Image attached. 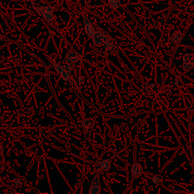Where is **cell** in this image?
Returning <instances> with one entry per match:
<instances>
[{
    "instance_id": "1",
    "label": "cell",
    "mask_w": 194,
    "mask_h": 194,
    "mask_svg": "<svg viewBox=\"0 0 194 194\" xmlns=\"http://www.w3.org/2000/svg\"><path fill=\"white\" fill-rule=\"evenodd\" d=\"M92 39L93 44L96 46H102L103 45H106L108 40H109L107 33L102 32V31H95Z\"/></svg>"
},
{
    "instance_id": "2",
    "label": "cell",
    "mask_w": 194,
    "mask_h": 194,
    "mask_svg": "<svg viewBox=\"0 0 194 194\" xmlns=\"http://www.w3.org/2000/svg\"><path fill=\"white\" fill-rule=\"evenodd\" d=\"M50 62H51V64L53 65V68H55V70L59 74H60V75L61 76V77H62L65 81L71 82V74H70V72H68V71L66 70L65 67L61 66L60 65H59L58 63L55 62V61H54L53 60H52V59L50 60Z\"/></svg>"
},
{
    "instance_id": "3",
    "label": "cell",
    "mask_w": 194,
    "mask_h": 194,
    "mask_svg": "<svg viewBox=\"0 0 194 194\" xmlns=\"http://www.w3.org/2000/svg\"><path fill=\"white\" fill-rule=\"evenodd\" d=\"M40 9V13L39 14L43 15V17L46 20V21L48 24H52L53 21L54 14H53V9L51 6H42L40 8H37Z\"/></svg>"
},
{
    "instance_id": "4",
    "label": "cell",
    "mask_w": 194,
    "mask_h": 194,
    "mask_svg": "<svg viewBox=\"0 0 194 194\" xmlns=\"http://www.w3.org/2000/svg\"><path fill=\"white\" fill-rule=\"evenodd\" d=\"M94 119L90 118V117L84 118L82 121V127H83L85 137L87 139H88L89 135H90L91 131L93 130V127L94 125Z\"/></svg>"
},
{
    "instance_id": "5",
    "label": "cell",
    "mask_w": 194,
    "mask_h": 194,
    "mask_svg": "<svg viewBox=\"0 0 194 194\" xmlns=\"http://www.w3.org/2000/svg\"><path fill=\"white\" fill-rule=\"evenodd\" d=\"M183 63H184V70L185 71L193 68L194 67V52L185 54L183 59Z\"/></svg>"
},
{
    "instance_id": "6",
    "label": "cell",
    "mask_w": 194,
    "mask_h": 194,
    "mask_svg": "<svg viewBox=\"0 0 194 194\" xmlns=\"http://www.w3.org/2000/svg\"><path fill=\"white\" fill-rule=\"evenodd\" d=\"M79 59V54L75 51H70L67 53L65 59L63 60V63L67 64H74L76 63Z\"/></svg>"
},
{
    "instance_id": "7",
    "label": "cell",
    "mask_w": 194,
    "mask_h": 194,
    "mask_svg": "<svg viewBox=\"0 0 194 194\" xmlns=\"http://www.w3.org/2000/svg\"><path fill=\"white\" fill-rule=\"evenodd\" d=\"M100 192V178L98 175L94 177V178L91 182V186L89 188V193L90 194H98Z\"/></svg>"
},
{
    "instance_id": "8",
    "label": "cell",
    "mask_w": 194,
    "mask_h": 194,
    "mask_svg": "<svg viewBox=\"0 0 194 194\" xmlns=\"http://www.w3.org/2000/svg\"><path fill=\"white\" fill-rule=\"evenodd\" d=\"M143 173V168L140 164L137 162H134L131 166V175L133 178H137Z\"/></svg>"
},
{
    "instance_id": "9",
    "label": "cell",
    "mask_w": 194,
    "mask_h": 194,
    "mask_svg": "<svg viewBox=\"0 0 194 194\" xmlns=\"http://www.w3.org/2000/svg\"><path fill=\"white\" fill-rule=\"evenodd\" d=\"M83 24H84L85 32L87 35H88V37L92 38L93 35H94V33H95L94 28H93V25L91 24L90 22H89L88 18H87V16L83 15Z\"/></svg>"
},
{
    "instance_id": "10",
    "label": "cell",
    "mask_w": 194,
    "mask_h": 194,
    "mask_svg": "<svg viewBox=\"0 0 194 194\" xmlns=\"http://www.w3.org/2000/svg\"><path fill=\"white\" fill-rule=\"evenodd\" d=\"M182 38H183V34L181 32H180V31H174V32L172 33V35H171V41L172 43L178 44V43L180 42Z\"/></svg>"
},
{
    "instance_id": "11",
    "label": "cell",
    "mask_w": 194,
    "mask_h": 194,
    "mask_svg": "<svg viewBox=\"0 0 194 194\" xmlns=\"http://www.w3.org/2000/svg\"><path fill=\"white\" fill-rule=\"evenodd\" d=\"M100 167L103 171H109L110 167H111V160L110 159H106L102 161L100 163Z\"/></svg>"
},
{
    "instance_id": "12",
    "label": "cell",
    "mask_w": 194,
    "mask_h": 194,
    "mask_svg": "<svg viewBox=\"0 0 194 194\" xmlns=\"http://www.w3.org/2000/svg\"><path fill=\"white\" fill-rule=\"evenodd\" d=\"M108 3H109V5H110V7L113 9H117L121 5L120 0H109Z\"/></svg>"
},
{
    "instance_id": "13",
    "label": "cell",
    "mask_w": 194,
    "mask_h": 194,
    "mask_svg": "<svg viewBox=\"0 0 194 194\" xmlns=\"http://www.w3.org/2000/svg\"><path fill=\"white\" fill-rule=\"evenodd\" d=\"M106 48L109 50V51H112L114 48H116V47H115V43L109 39L108 42L106 43Z\"/></svg>"
},
{
    "instance_id": "14",
    "label": "cell",
    "mask_w": 194,
    "mask_h": 194,
    "mask_svg": "<svg viewBox=\"0 0 194 194\" xmlns=\"http://www.w3.org/2000/svg\"><path fill=\"white\" fill-rule=\"evenodd\" d=\"M152 181L156 184H161L162 181V178L160 174H156L152 178Z\"/></svg>"
},
{
    "instance_id": "15",
    "label": "cell",
    "mask_w": 194,
    "mask_h": 194,
    "mask_svg": "<svg viewBox=\"0 0 194 194\" xmlns=\"http://www.w3.org/2000/svg\"><path fill=\"white\" fill-rule=\"evenodd\" d=\"M143 91L144 93H150L152 91V87H151V85L147 84V83H145L143 87Z\"/></svg>"
},
{
    "instance_id": "16",
    "label": "cell",
    "mask_w": 194,
    "mask_h": 194,
    "mask_svg": "<svg viewBox=\"0 0 194 194\" xmlns=\"http://www.w3.org/2000/svg\"><path fill=\"white\" fill-rule=\"evenodd\" d=\"M13 181H14V184H15L16 186H19L20 184V183H21V180H19V179L16 178H13Z\"/></svg>"
},
{
    "instance_id": "17",
    "label": "cell",
    "mask_w": 194,
    "mask_h": 194,
    "mask_svg": "<svg viewBox=\"0 0 194 194\" xmlns=\"http://www.w3.org/2000/svg\"><path fill=\"white\" fill-rule=\"evenodd\" d=\"M77 81L80 84H83V82H84V77H82V76H78L77 77Z\"/></svg>"
},
{
    "instance_id": "18",
    "label": "cell",
    "mask_w": 194,
    "mask_h": 194,
    "mask_svg": "<svg viewBox=\"0 0 194 194\" xmlns=\"http://www.w3.org/2000/svg\"><path fill=\"white\" fill-rule=\"evenodd\" d=\"M65 68H66V70L68 71V72H71V71H72V68H73V67H72V65L71 64H67L66 65V66H65Z\"/></svg>"
},
{
    "instance_id": "19",
    "label": "cell",
    "mask_w": 194,
    "mask_h": 194,
    "mask_svg": "<svg viewBox=\"0 0 194 194\" xmlns=\"http://www.w3.org/2000/svg\"><path fill=\"white\" fill-rule=\"evenodd\" d=\"M4 170H5L4 164H3V162L0 161V173L3 172V171H4Z\"/></svg>"
},
{
    "instance_id": "20",
    "label": "cell",
    "mask_w": 194,
    "mask_h": 194,
    "mask_svg": "<svg viewBox=\"0 0 194 194\" xmlns=\"http://www.w3.org/2000/svg\"><path fill=\"white\" fill-rule=\"evenodd\" d=\"M121 129H122L123 131H126L127 129H128V125L126 124H121Z\"/></svg>"
},
{
    "instance_id": "21",
    "label": "cell",
    "mask_w": 194,
    "mask_h": 194,
    "mask_svg": "<svg viewBox=\"0 0 194 194\" xmlns=\"http://www.w3.org/2000/svg\"><path fill=\"white\" fill-rule=\"evenodd\" d=\"M3 146L0 144V158L3 156Z\"/></svg>"
},
{
    "instance_id": "22",
    "label": "cell",
    "mask_w": 194,
    "mask_h": 194,
    "mask_svg": "<svg viewBox=\"0 0 194 194\" xmlns=\"http://www.w3.org/2000/svg\"><path fill=\"white\" fill-rule=\"evenodd\" d=\"M154 27H156V28H158V27H160V23H159V22H158V21H156V22H155Z\"/></svg>"
},
{
    "instance_id": "23",
    "label": "cell",
    "mask_w": 194,
    "mask_h": 194,
    "mask_svg": "<svg viewBox=\"0 0 194 194\" xmlns=\"http://www.w3.org/2000/svg\"><path fill=\"white\" fill-rule=\"evenodd\" d=\"M65 148H66V150L68 151H70L71 150V146H70V144L69 143H66V145H65Z\"/></svg>"
},
{
    "instance_id": "24",
    "label": "cell",
    "mask_w": 194,
    "mask_h": 194,
    "mask_svg": "<svg viewBox=\"0 0 194 194\" xmlns=\"http://www.w3.org/2000/svg\"><path fill=\"white\" fill-rule=\"evenodd\" d=\"M192 163H193V165L194 166V157L193 158V160H192Z\"/></svg>"
}]
</instances>
